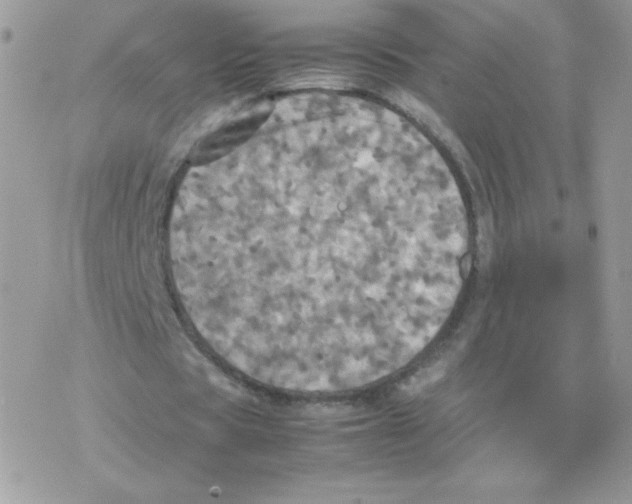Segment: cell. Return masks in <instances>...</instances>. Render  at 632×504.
Instances as JSON below:
<instances>
[{
	"mask_svg": "<svg viewBox=\"0 0 632 504\" xmlns=\"http://www.w3.org/2000/svg\"><path fill=\"white\" fill-rule=\"evenodd\" d=\"M468 226L454 178L382 137H321L235 191L211 249L219 311L290 364L345 370L435 334L462 286Z\"/></svg>",
	"mask_w": 632,
	"mask_h": 504,
	"instance_id": "1",
	"label": "cell"
}]
</instances>
